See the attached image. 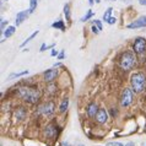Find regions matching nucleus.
<instances>
[{
    "label": "nucleus",
    "instance_id": "obj_4",
    "mask_svg": "<svg viewBox=\"0 0 146 146\" xmlns=\"http://www.w3.org/2000/svg\"><path fill=\"white\" fill-rule=\"evenodd\" d=\"M133 102V91L130 88L125 87L123 92H121V97H120V104L123 107H128L130 106Z\"/></svg>",
    "mask_w": 146,
    "mask_h": 146
},
{
    "label": "nucleus",
    "instance_id": "obj_29",
    "mask_svg": "<svg viewBox=\"0 0 146 146\" xmlns=\"http://www.w3.org/2000/svg\"><path fill=\"white\" fill-rule=\"evenodd\" d=\"M106 146H124V145L121 144V143H109Z\"/></svg>",
    "mask_w": 146,
    "mask_h": 146
},
{
    "label": "nucleus",
    "instance_id": "obj_27",
    "mask_svg": "<svg viewBox=\"0 0 146 146\" xmlns=\"http://www.w3.org/2000/svg\"><path fill=\"white\" fill-rule=\"evenodd\" d=\"M64 58H65V53H64V50H62V52H60V53L58 54V59H59V60H63Z\"/></svg>",
    "mask_w": 146,
    "mask_h": 146
},
{
    "label": "nucleus",
    "instance_id": "obj_9",
    "mask_svg": "<svg viewBox=\"0 0 146 146\" xmlns=\"http://www.w3.org/2000/svg\"><path fill=\"white\" fill-rule=\"evenodd\" d=\"M95 118L97 120V123L104 124L107 121V119H108V113L106 112V109H98V112H97Z\"/></svg>",
    "mask_w": 146,
    "mask_h": 146
},
{
    "label": "nucleus",
    "instance_id": "obj_16",
    "mask_svg": "<svg viewBox=\"0 0 146 146\" xmlns=\"http://www.w3.org/2000/svg\"><path fill=\"white\" fill-rule=\"evenodd\" d=\"M15 115H16V118H17V119H20V120L25 119V115H26V112H25V109H23V108H19L17 111L15 112Z\"/></svg>",
    "mask_w": 146,
    "mask_h": 146
},
{
    "label": "nucleus",
    "instance_id": "obj_8",
    "mask_svg": "<svg viewBox=\"0 0 146 146\" xmlns=\"http://www.w3.org/2000/svg\"><path fill=\"white\" fill-rule=\"evenodd\" d=\"M58 70H56V68H53V69H49V70H47L44 72V81L46 82H53V81L56 79V76H58Z\"/></svg>",
    "mask_w": 146,
    "mask_h": 146
},
{
    "label": "nucleus",
    "instance_id": "obj_26",
    "mask_svg": "<svg viewBox=\"0 0 146 146\" xmlns=\"http://www.w3.org/2000/svg\"><path fill=\"white\" fill-rule=\"evenodd\" d=\"M107 22L109 23V25H114V23L117 22V19H115V17H113V16H112V17H111V19H109V20H108V21H107Z\"/></svg>",
    "mask_w": 146,
    "mask_h": 146
},
{
    "label": "nucleus",
    "instance_id": "obj_39",
    "mask_svg": "<svg viewBox=\"0 0 146 146\" xmlns=\"http://www.w3.org/2000/svg\"><path fill=\"white\" fill-rule=\"evenodd\" d=\"M114 1H115V0H114Z\"/></svg>",
    "mask_w": 146,
    "mask_h": 146
},
{
    "label": "nucleus",
    "instance_id": "obj_36",
    "mask_svg": "<svg viewBox=\"0 0 146 146\" xmlns=\"http://www.w3.org/2000/svg\"><path fill=\"white\" fill-rule=\"evenodd\" d=\"M95 1H96V3H101V0H95Z\"/></svg>",
    "mask_w": 146,
    "mask_h": 146
},
{
    "label": "nucleus",
    "instance_id": "obj_35",
    "mask_svg": "<svg viewBox=\"0 0 146 146\" xmlns=\"http://www.w3.org/2000/svg\"><path fill=\"white\" fill-rule=\"evenodd\" d=\"M125 146H134V144H133V143H130V144H128V145H125Z\"/></svg>",
    "mask_w": 146,
    "mask_h": 146
},
{
    "label": "nucleus",
    "instance_id": "obj_38",
    "mask_svg": "<svg viewBox=\"0 0 146 146\" xmlns=\"http://www.w3.org/2000/svg\"><path fill=\"white\" fill-rule=\"evenodd\" d=\"M81 146H82V145H81Z\"/></svg>",
    "mask_w": 146,
    "mask_h": 146
},
{
    "label": "nucleus",
    "instance_id": "obj_21",
    "mask_svg": "<svg viewBox=\"0 0 146 146\" xmlns=\"http://www.w3.org/2000/svg\"><path fill=\"white\" fill-rule=\"evenodd\" d=\"M27 74H28V70H23V71H20V72H14V74H11L9 78H10V79L20 78V76H23V75H27Z\"/></svg>",
    "mask_w": 146,
    "mask_h": 146
},
{
    "label": "nucleus",
    "instance_id": "obj_5",
    "mask_svg": "<svg viewBox=\"0 0 146 146\" xmlns=\"http://www.w3.org/2000/svg\"><path fill=\"white\" fill-rule=\"evenodd\" d=\"M54 109L55 106L53 102H47V103H43L42 106L38 107V114H42V115H50L54 113Z\"/></svg>",
    "mask_w": 146,
    "mask_h": 146
},
{
    "label": "nucleus",
    "instance_id": "obj_37",
    "mask_svg": "<svg viewBox=\"0 0 146 146\" xmlns=\"http://www.w3.org/2000/svg\"><path fill=\"white\" fill-rule=\"evenodd\" d=\"M5 1H7V0H5Z\"/></svg>",
    "mask_w": 146,
    "mask_h": 146
},
{
    "label": "nucleus",
    "instance_id": "obj_25",
    "mask_svg": "<svg viewBox=\"0 0 146 146\" xmlns=\"http://www.w3.org/2000/svg\"><path fill=\"white\" fill-rule=\"evenodd\" d=\"M93 23H95V25H96L97 27H98L100 30H102V28H103V27H102V22H101L100 20H96V21H93Z\"/></svg>",
    "mask_w": 146,
    "mask_h": 146
},
{
    "label": "nucleus",
    "instance_id": "obj_7",
    "mask_svg": "<svg viewBox=\"0 0 146 146\" xmlns=\"http://www.w3.org/2000/svg\"><path fill=\"white\" fill-rule=\"evenodd\" d=\"M127 27L131 28V30H134V28H144V27H146V16H140V17L137 20H135L134 22L129 23Z\"/></svg>",
    "mask_w": 146,
    "mask_h": 146
},
{
    "label": "nucleus",
    "instance_id": "obj_31",
    "mask_svg": "<svg viewBox=\"0 0 146 146\" xmlns=\"http://www.w3.org/2000/svg\"><path fill=\"white\" fill-rule=\"evenodd\" d=\"M139 4L140 5H145L146 6V0H139Z\"/></svg>",
    "mask_w": 146,
    "mask_h": 146
},
{
    "label": "nucleus",
    "instance_id": "obj_30",
    "mask_svg": "<svg viewBox=\"0 0 146 146\" xmlns=\"http://www.w3.org/2000/svg\"><path fill=\"white\" fill-rule=\"evenodd\" d=\"M50 55H52V56H58V50L53 49V50H52V53H50Z\"/></svg>",
    "mask_w": 146,
    "mask_h": 146
},
{
    "label": "nucleus",
    "instance_id": "obj_10",
    "mask_svg": "<svg viewBox=\"0 0 146 146\" xmlns=\"http://www.w3.org/2000/svg\"><path fill=\"white\" fill-rule=\"evenodd\" d=\"M30 10H23V11H20V13H17V15H16V26H20L21 23L25 21V20L28 17V15H30Z\"/></svg>",
    "mask_w": 146,
    "mask_h": 146
},
{
    "label": "nucleus",
    "instance_id": "obj_33",
    "mask_svg": "<svg viewBox=\"0 0 146 146\" xmlns=\"http://www.w3.org/2000/svg\"><path fill=\"white\" fill-rule=\"evenodd\" d=\"M88 3H90V5H93V4H95V0H88Z\"/></svg>",
    "mask_w": 146,
    "mask_h": 146
},
{
    "label": "nucleus",
    "instance_id": "obj_13",
    "mask_svg": "<svg viewBox=\"0 0 146 146\" xmlns=\"http://www.w3.org/2000/svg\"><path fill=\"white\" fill-rule=\"evenodd\" d=\"M52 27L53 28H56V30H60V31H65V23H64L63 20H58L52 23Z\"/></svg>",
    "mask_w": 146,
    "mask_h": 146
},
{
    "label": "nucleus",
    "instance_id": "obj_1",
    "mask_svg": "<svg viewBox=\"0 0 146 146\" xmlns=\"http://www.w3.org/2000/svg\"><path fill=\"white\" fill-rule=\"evenodd\" d=\"M19 96L28 103H36L40 98V91L35 87H20Z\"/></svg>",
    "mask_w": 146,
    "mask_h": 146
},
{
    "label": "nucleus",
    "instance_id": "obj_14",
    "mask_svg": "<svg viewBox=\"0 0 146 146\" xmlns=\"http://www.w3.org/2000/svg\"><path fill=\"white\" fill-rule=\"evenodd\" d=\"M44 134H46V136L47 137H54L55 136V134H56V129L55 127H47L46 128V131H44Z\"/></svg>",
    "mask_w": 146,
    "mask_h": 146
},
{
    "label": "nucleus",
    "instance_id": "obj_34",
    "mask_svg": "<svg viewBox=\"0 0 146 146\" xmlns=\"http://www.w3.org/2000/svg\"><path fill=\"white\" fill-rule=\"evenodd\" d=\"M62 146H70V145H69L68 143H62Z\"/></svg>",
    "mask_w": 146,
    "mask_h": 146
},
{
    "label": "nucleus",
    "instance_id": "obj_22",
    "mask_svg": "<svg viewBox=\"0 0 146 146\" xmlns=\"http://www.w3.org/2000/svg\"><path fill=\"white\" fill-rule=\"evenodd\" d=\"M38 32H39V31H35V32H33V33H32V35L30 36V37H28V38H27V39L25 40V42H23V43L21 44V47H25V46H26V44H27L28 42H30V40H31V39H33V38L36 37V36H37V35H38Z\"/></svg>",
    "mask_w": 146,
    "mask_h": 146
},
{
    "label": "nucleus",
    "instance_id": "obj_17",
    "mask_svg": "<svg viewBox=\"0 0 146 146\" xmlns=\"http://www.w3.org/2000/svg\"><path fill=\"white\" fill-rule=\"evenodd\" d=\"M68 106H69V100L68 98H64L62 104H60V107H59L60 113H65V111L68 109Z\"/></svg>",
    "mask_w": 146,
    "mask_h": 146
},
{
    "label": "nucleus",
    "instance_id": "obj_28",
    "mask_svg": "<svg viewBox=\"0 0 146 146\" xmlns=\"http://www.w3.org/2000/svg\"><path fill=\"white\" fill-rule=\"evenodd\" d=\"M100 31H101V30H100V28L97 27L96 25H93V26H92V32H93V33H96V35H97Z\"/></svg>",
    "mask_w": 146,
    "mask_h": 146
},
{
    "label": "nucleus",
    "instance_id": "obj_32",
    "mask_svg": "<svg viewBox=\"0 0 146 146\" xmlns=\"http://www.w3.org/2000/svg\"><path fill=\"white\" fill-rule=\"evenodd\" d=\"M59 66H62V63H55L54 64V68H59Z\"/></svg>",
    "mask_w": 146,
    "mask_h": 146
},
{
    "label": "nucleus",
    "instance_id": "obj_20",
    "mask_svg": "<svg viewBox=\"0 0 146 146\" xmlns=\"http://www.w3.org/2000/svg\"><path fill=\"white\" fill-rule=\"evenodd\" d=\"M37 4H38V0H30V13H35V10L37 9Z\"/></svg>",
    "mask_w": 146,
    "mask_h": 146
},
{
    "label": "nucleus",
    "instance_id": "obj_3",
    "mask_svg": "<svg viewBox=\"0 0 146 146\" xmlns=\"http://www.w3.org/2000/svg\"><path fill=\"white\" fill-rule=\"evenodd\" d=\"M135 64H136V58L131 52H125L119 59V66L121 70H124V71L131 70V69L135 66Z\"/></svg>",
    "mask_w": 146,
    "mask_h": 146
},
{
    "label": "nucleus",
    "instance_id": "obj_6",
    "mask_svg": "<svg viewBox=\"0 0 146 146\" xmlns=\"http://www.w3.org/2000/svg\"><path fill=\"white\" fill-rule=\"evenodd\" d=\"M133 50L135 54H143L146 50V40L144 38H136L133 44Z\"/></svg>",
    "mask_w": 146,
    "mask_h": 146
},
{
    "label": "nucleus",
    "instance_id": "obj_12",
    "mask_svg": "<svg viewBox=\"0 0 146 146\" xmlns=\"http://www.w3.org/2000/svg\"><path fill=\"white\" fill-rule=\"evenodd\" d=\"M15 31H16V27H15V26H7V27L5 28V31L3 32L4 38H10L11 36L15 33Z\"/></svg>",
    "mask_w": 146,
    "mask_h": 146
},
{
    "label": "nucleus",
    "instance_id": "obj_2",
    "mask_svg": "<svg viewBox=\"0 0 146 146\" xmlns=\"http://www.w3.org/2000/svg\"><path fill=\"white\" fill-rule=\"evenodd\" d=\"M130 84L133 87V91L136 93H140L144 91V88L146 87V76L143 72H135L131 79H130Z\"/></svg>",
    "mask_w": 146,
    "mask_h": 146
},
{
    "label": "nucleus",
    "instance_id": "obj_19",
    "mask_svg": "<svg viewBox=\"0 0 146 146\" xmlns=\"http://www.w3.org/2000/svg\"><path fill=\"white\" fill-rule=\"evenodd\" d=\"M112 13H113V9H112V7H108V9L106 10V13L103 14V21L107 22L108 20L112 17Z\"/></svg>",
    "mask_w": 146,
    "mask_h": 146
},
{
    "label": "nucleus",
    "instance_id": "obj_24",
    "mask_svg": "<svg viewBox=\"0 0 146 146\" xmlns=\"http://www.w3.org/2000/svg\"><path fill=\"white\" fill-rule=\"evenodd\" d=\"M6 27H7V21H6V20H4V19H1V27H0L1 32L5 31V28H6Z\"/></svg>",
    "mask_w": 146,
    "mask_h": 146
},
{
    "label": "nucleus",
    "instance_id": "obj_11",
    "mask_svg": "<svg viewBox=\"0 0 146 146\" xmlns=\"http://www.w3.org/2000/svg\"><path fill=\"white\" fill-rule=\"evenodd\" d=\"M86 112H87V115L90 117V118H93V117H96L97 112H98V107H97V104H96L95 102H91V103L87 106Z\"/></svg>",
    "mask_w": 146,
    "mask_h": 146
},
{
    "label": "nucleus",
    "instance_id": "obj_15",
    "mask_svg": "<svg viewBox=\"0 0 146 146\" xmlns=\"http://www.w3.org/2000/svg\"><path fill=\"white\" fill-rule=\"evenodd\" d=\"M64 16H65L66 21H70L71 20V13H70V4H65L64 5Z\"/></svg>",
    "mask_w": 146,
    "mask_h": 146
},
{
    "label": "nucleus",
    "instance_id": "obj_23",
    "mask_svg": "<svg viewBox=\"0 0 146 146\" xmlns=\"http://www.w3.org/2000/svg\"><path fill=\"white\" fill-rule=\"evenodd\" d=\"M54 46H55L54 43H53V44H50V46H47L46 43H43V44H42V47L39 48V52H44L46 49H50V48H54Z\"/></svg>",
    "mask_w": 146,
    "mask_h": 146
},
{
    "label": "nucleus",
    "instance_id": "obj_18",
    "mask_svg": "<svg viewBox=\"0 0 146 146\" xmlns=\"http://www.w3.org/2000/svg\"><path fill=\"white\" fill-rule=\"evenodd\" d=\"M92 16H93V11H92V10H87V13L85 14V16H82V17H81L80 21H81V22H86V21H88V20L92 17Z\"/></svg>",
    "mask_w": 146,
    "mask_h": 146
}]
</instances>
